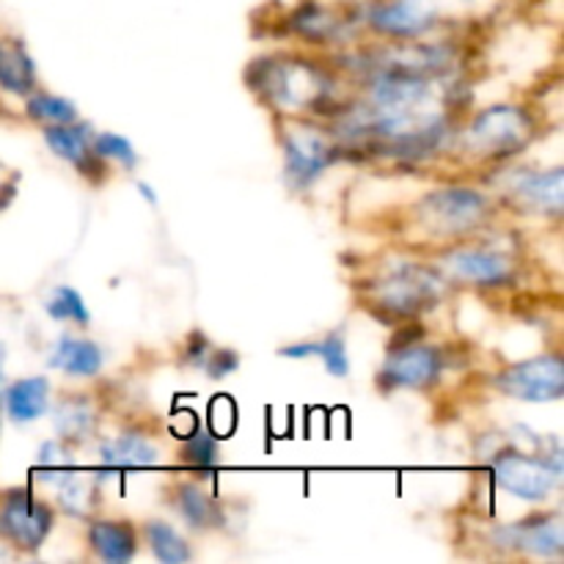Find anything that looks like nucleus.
<instances>
[{"instance_id": "nucleus-26", "label": "nucleus", "mask_w": 564, "mask_h": 564, "mask_svg": "<svg viewBox=\"0 0 564 564\" xmlns=\"http://www.w3.org/2000/svg\"><path fill=\"white\" fill-rule=\"evenodd\" d=\"M69 471H75V457H72L69 444L61 438L44 441L36 452V466H33V474H36L39 482L55 485Z\"/></svg>"}, {"instance_id": "nucleus-18", "label": "nucleus", "mask_w": 564, "mask_h": 564, "mask_svg": "<svg viewBox=\"0 0 564 564\" xmlns=\"http://www.w3.org/2000/svg\"><path fill=\"white\" fill-rule=\"evenodd\" d=\"M88 545H91L97 560L124 564L135 556L138 534L124 521H91V527H88Z\"/></svg>"}, {"instance_id": "nucleus-27", "label": "nucleus", "mask_w": 564, "mask_h": 564, "mask_svg": "<svg viewBox=\"0 0 564 564\" xmlns=\"http://www.w3.org/2000/svg\"><path fill=\"white\" fill-rule=\"evenodd\" d=\"M292 31L306 39H314V42H325V39L339 36L341 22L319 3H306L292 14Z\"/></svg>"}, {"instance_id": "nucleus-10", "label": "nucleus", "mask_w": 564, "mask_h": 564, "mask_svg": "<svg viewBox=\"0 0 564 564\" xmlns=\"http://www.w3.org/2000/svg\"><path fill=\"white\" fill-rule=\"evenodd\" d=\"M44 141H47L50 152L58 154L61 160L75 165L86 180L102 182L105 169H108V160L99 158L94 152V130L86 121H69V124H50L44 127Z\"/></svg>"}, {"instance_id": "nucleus-8", "label": "nucleus", "mask_w": 564, "mask_h": 564, "mask_svg": "<svg viewBox=\"0 0 564 564\" xmlns=\"http://www.w3.org/2000/svg\"><path fill=\"white\" fill-rule=\"evenodd\" d=\"M284 176L295 191L314 185L330 163L339 158L336 143L312 127H295L284 135Z\"/></svg>"}, {"instance_id": "nucleus-19", "label": "nucleus", "mask_w": 564, "mask_h": 564, "mask_svg": "<svg viewBox=\"0 0 564 564\" xmlns=\"http://www.w3.org/2000/svg\"><path fill=\"white\" fill-rule=\"evenodd\" d=\"M53 422L61 441H66V444H83V441L97 435L99 413L88 397L69 394L55 405Z\"/></svg>"}, {"instance_id": "nucleus-22", "label": "nucleus", "mask_w": 564, "mask_h": 564, "mask_svg": "<svg viewBox=\"0 0 564 564\" xmlns=\"http://www.w3.org/2000/svg\"><path fill=\"white\" fill-rule=\"evenodd\" d=\"M55 499L64 516L69 518H86L91 512L94 501H97V488L83 474L69 471L64 479L55 482Z\"/></svg>"}, {"instance_id": "nucleus-14", "label": "nucleus", "mask_w": 564, "mask_h": 564, "mask_svg": "<svg viewBox=\"0 0 564 564\" xmlns=\"http://www.w3.org/2000/svg\"><path fill=\"white\" fill-rule=\"evenodd\" d=\"M0 402H3V416L14 424H31L47 413L50 405V383L42 375L20 378L0 389Z\"/></svg>"}, {"instance_id": "nucleus-12", "label": "nucleus", "mask_w": 564, "mask_h": 564, "mask_svg": "<svg viewBox=\"0 0 564 564\" xmlns=\"http://www.w3.org/2000/svg\"><path fill=\"white\" fill-rule=\"evenodd\" d=\"M501 540L510 549L532 556H543V560H556L564 551L560 516H534L521 523H512V527L501 529Z\"/></svg>"}, {"instance_id": "nucleus-28", "label": "nucleus", "mask_w": 564, "mask_h": 564, "mask_svg": "<svg viewBox=\"0 0 564 564\" xmlns=\"http://www.w3.org/2000/svg\"><path fill=\"white\" fill-rule=\"evenodd\" d=\"M182 463L196 474H209L218 466V444L209 433H191L187 444L182 446Z\"/></svg>"}, {"instance_id": "nucleus-23", "label": "nucleus", "mask_w": 564, "mask_h": 564, "mask_svg": "<svg viewBox=\"0 0 564 564\" xmlns=\"http://www.w3.org/2000/svg\"><path fill=\"white\" fill-rule=\"evenodd\" d=\"M143 538H147L149 551L154 554V560L165 564H182L193 556L187 540L165 521H149L147 527H143Z\"/></svg>"}, {"instance_id": "nucleus-2", "label": "nucleus", "mask_w": 564, "mask_h": 564, "mask_svg": "<svg viewBox=\"0 0 564 564\" xmlns=\"http://www.w3.org/2000/svg\"><path fill=\"white\" fill-rule=\"evenodd\" d=\"M534 135V119L521 105H494L482 110L466 130V147L488 160H501L527 149Z\"/></svg>"}, {"instance_id": "nucleus-15", "label": "nucleus", "mask_w": 564, "mask_h": 564, "mask_svg": "<svg viewBox=\"0 0 564 564\" xmlns=\"http://www.w3.org/2000/svg\"><path fill=\"white\" fill-rule=\"evenodd\" d=\"M510 193L516 196L518 204L534 209V213L560 215L564 196V171H529V174L516 176Z\"/></svg>"}, {"instance_id": "nucleus-24", "label": "nucleus", "mask_w": 564, "mask_h": 564, "mask_svg": "<svg viewBox=\"0 0 564 564\" xmlns=\"http://www.w3.org/2000/svg\"><path fill=\"white\" fill-rule=\"evenodd\" d=\"M25 116L36 124H69V121L80 119L77 113L75 102L66 97H55V94L47 91H36V94H28L25 97Z\"/></svg>"}, {"instance_id": "nucleus-9", "label": "nucleus", "mask_w": 564, "mask_h": 564, "mask_svg": "<svg viewBox=\"0 0 564 564\" xmlns=\"http://www.w3.org/2000/svg\"><path fill=\"white\" fill-rule=\"evenodd\" d=\"M364 20L383 36L411 42L435 28V11L422 0H372L364 9Z\"/></svg>"}, {"instance_id": "nucleus-1", "label": "nucleus", "mask_w": 564, "mask_h": 564, "mask_svg": "<svg viewBox=\"0 0 564 564\" xmlns=\"http://www.w3.org/2000/svg\"><path fill=\"white\" fill-rule=\"evenodd\" d=\"M494 477L501 490L523 501H545L562 477V449L518 452L507 449L494 457Z\"/></svg>"}, {"instance_id": "nucleus-16", "label": "nucleus", "mask_w": 564, "mask_h": 564, "mask_svg": "<svg viewBox=\"0 0 564 564\" xmlns=\"http://www.w3.org/2000/svg\"><path fill=\"white\" fill-rule=\"evenodd\" d=\"M36 88V61L25 42L17 36H0V91L11 97H28Z\"/></svg>"}, {"instance_id": "nucleus-4", "label": "nucleus", "mask_w": 564, "mask_h": 564, "mask_svg": "<svg viewBox=\"0 0 564 564\" xmlns=\"http://www.w3.org/2000/svg\"><path fill=\"white\" fill-rule=\"evenodd\" d=\"M419 215H422L424 226L438 235H466L485 224V218L490 215V204L474 187H444L424 198Z\"/></svg>"}, {"instance_id": "nucleus-25", "label": "nucleus", "mask_w": 564, "mask_h": 564, "mask_svg": "<svg viewBox=\"0 0 564 564\" xmlns=\"http://www.w3.org/2000/svg\"><path fill=\"white\" fill-rule=\"evenodd\" d=\"M44 312H47V317L53 319V323H75L83 325V328L91 323V312H88L83 295L75 286L66 284L55 286V290L50 292V297L44 301Z\"/></svg>"}, {"instance_id": "nucleus-5", "label": "nucleus", "mask_w": 564, "mask_h": 564, "mask_svg": "<svg viewBox=\"0 0 564 564\" xmlns=\"http://www.w3.org/2000/svg\"><path fill=\"white\" fill-rule=\"evenodd\" d=\"M55 527V512L31 490L17 488L0 499V538L20 551H39Z\"/></svg>"}, {"instance_id": "nucleus-32", "label": "nucleus", "mask_w": 564, "mask_h": 564, "mask_svg": "<svg viewBox=\"0 0 564 564\" xmlns=\"http://www.w3.org/2000/svg\"><path fill=\"white\" fill-rule=\"evenodd\" d=\"M138 193H141L143 198H147L149 204H158V193H154V187L152 185H147V182H138Z\"/></svg>"}, {"instance_id": "nucleus-7", "label": "nucleus", "mask_w": 564, "mask_h": 564, "mask_svg": "<svg viewBox=\"0 0 564 564\" xmlns=\"http://www.w3.org/2000/svg\"><path fill=\"white\" fill-rule=\"evenodd\" d=\"M441 372H444L441 352L422 341H411V345L391 347L378 372V386L386 391L427 389L441 378Z\"/></svg>"}, {"instance_id": "nucleus-31", "label": "nucleus", "mask_w": 564, "mask_h": 564, "mask_svg": "<svg viewBox=\"0 0 564 564\" xmlns=\"http://www.w3.org/2000/svg\"><path fill=\"white\" fill-rule=\"evenodd\" d=\"M209 350H213V345H209V339L204 334H193L187 339V358H191V364H204Z\"/></svg>"}, {"instance_id": "nucleus-13", "label": "nucleus", "mask_w": 564, "mask_h": 564, "mask_svg": "<svg viewBox=\"0 0 564 564\" xmlns=\"http://www.w3.org/2000/svg\"><path fill=\"white\" fill-rule=\"evenodd\" d=\"M158 463V446L141 433H121L99 444V468L105 474L141 471V468H152Z\"/></svg>"}, {"instance_id": "nucleus-33", "label": "nucleus", "mask_w": 564, "mask_h": 564, "mask_svg": "<svg viewBox=\"0 0 564 564\" xmlns=\"http://www.w3.org/2000/svg\"><path fill=\"white\" fill-rule=\"evenodd\" d=\"M0 427H3V402H0Z\"/></svg>"}, {"instance_id": "nucleus-3", "label": "nucleus", "mask_w": 564, "mask_h": 564, "mask_svg": "<svg viewBox=\"0 0 564 564\" xmlns=\"http://www.w3.org/2000/svg\"><path fill=\"white\" fill-rule=\"evenodd\" d=\"M369 290L375 303L391 317H416L438 303L441 279L422 264H400L389 275L375 279Z\"/></svg>"}, {"instance_id": "nucleus-30", "label": "nucleus", "mask_w": 564, "mask_h": 564, "mask_svg": "<svg viewBox=\"0 0 564 564\" xmlns=\"http://www.w3.org/2000/svg\"><path fill=\"white\" fill-rule=\"evenodd\" d=\"M237 364H240V356H237L235 350H226V347H213V350L207 352V358H204L207 375H209V378H215V380H220V378H226V375L237 372Z\"/></svg>"}, {"instance_id": "nucleus-17", "label": "nucleus", "mask_w": 564, "mask_h": 564, "mask_svg": "<svg viewBox=\"0 0 564 564\" xmlns=\"http://www.w3.org/2000/svg\"><path fill=\"white\" fill-rule=\"evenodd\" d=\"M47 364L58 372L72 375V378H94L105 364V352L97 341L77 339V336H61L50 350Z\"/></svg>"}, {"instance_id": "nucleus-11", "label": "nucleus", "mask_w": 564, "mask_h": 564, "mask_svg": "<svg viewBox=\"0 0 564 564\" xmlns=\"http://www.w3.org/2000/svg\"><path fill=\"white\" fill-rule=\"evenodd\" d=\"M452 279L471 286H507L516 279L510 257L494 248H457L444 257Z\"/></svg>"}, {"instance_id": "nucleus-20", "label": "nucleus", "mask_w": 564, "mask_h": 564, "mask_svg": "<svg viewBox=\"0 0 564 564\" xmlns=\"http://www.w3.org/2000/svg\"><path fill=\"white\" fill-rule=\"evenodd\" d=\"M174 510L182 521L196 532H209V529L224 527V512L218 501L193 482H182L174 488Z\"/></svg>"}, {"instance_id": "nucleus-6", "label": "nucleus", "mask_w": 564, "mask_h": 564, "mask_svg": "<svg viewBox=\"0 0 564 564\" xmlns=\"http://www.w3.org/2000/svg\"><path fill=\"white\" fill-rule=\"evenodd\" d=\"M501 394L521 402H554L564 394V364L556 352L512 364L496 378Z\"/></svg>"}, {"instance_id": "nucleus-21", "label": "nucleus", "mask_w": 564, "mask_h": 564, "mask_svg": "<svg viewBox=\"0 0 564 564\" xmlns=\"http://www.w3.org/2000/svg\"><path fill=\"white\" fill-rule=\"evenodd\" d=\"M281 356L297 358V361L319 358L325 364V369H328V375H334V378H347L350 375V356H347V341L341 330L325 334L317 341H297V345L281 347Z\"/></svg>"}, {"instance_id": "nucleus-29", "label": "nucleus", "mask_w": 564, "mask_h": 564, "mask_svg": "<svg viewBox=\"0 0 564 564\" xmlns=\"http://www.w3.org/2000/svg\"><path fill=\"white\" fill-rule=\"evenodd\" d=\"M91 147L102 160H113V163L124 165V169H135L138 165L135 147H132L130 138L119 135V132H94Z\"/></svg>"}]
</instances>
